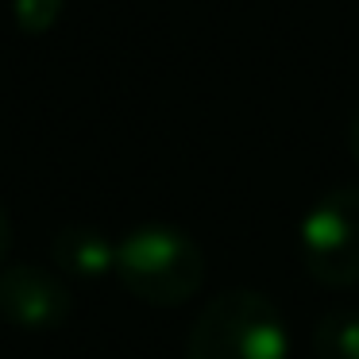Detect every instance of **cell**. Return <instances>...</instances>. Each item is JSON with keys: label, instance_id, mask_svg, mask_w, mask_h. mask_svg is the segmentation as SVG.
<instances>
[{"label": "cell", "instance_id": "cell-6", "mask_svg": "<svg viewBox=\"0 0 359 359\" xmlns=\"http://www.w3.org/2000/svg\"><path fill=\"white\" fill-rule=\"evenodd\" d=\"M313 351H317V359H359V313H325L317 320V332H313Z\"/></svg>", "mask_w": 359, "mask_h": 359}, {"label": "cell", "instance_id": "cell-2", "mask_svg": "<svg viewBox=\"0 0 359 359\" xmlns=\"http://www.w3.org/2000/svg\"><path fill=\"white\" fill-rule=\"evenodd\" d=\"M286 325L271 297L224 290L197 313L186 359H286Z\"/></svg>", "mask_w": 359, "mask_h": 359}, {"label": "cell", "instance_id": "cell-9", "mask_svg": "<svg viewBox=\"0 0 359 359\" xmlns=\"http://www.w3.org/2000/svg\"><path fill=\"white\" fill-rule=\"evenodd\" d=\"M348 143H351V155H355V163H359V109L351 112V124H348Z\"/></svg>", "mask_w": 359, "mask_h": 359}, {"label": "cell", "instance_id": "cell-3", "mask_svg": "<svg viewBox=\"0 0 359 359\" xmlns=\"http://www.w3.org/2000/svg\"><path fill=\"white\" fill-rule=\"evenodd\" d=\"M302 263L325 286L359 282V186L325 194L302 220Z\"/></svg>", "mask_w": 359, "mask_h": 359}, {"label": "cell", "instance_id": "cell-7", "mask_svg": "<svg viewBox=\"0 0 359 359\" xmlns=\"http://www.w3.org/2000/svg\"><path fill=\"white\" fill-rule=\"evenodd\" d=\"M66 0H12V16H16V27L27 35H43L55 27V20L62 16Z\"/></svg>", "mask_w": 359, "mask_h": 359}, {"label": "cell", "instance_id": "cell-8", "mask_svg": "<svg viewBox=\"0 0 359 359\" xmlns=\"http://www.w3.org/2000/svg\"><path fill=\"white\" fill-rule=\"evenodd\" d=\"M8 243H12V224H8V212H4V205H0V259H4Z\"/></svg>", "mask_w": 359, "mask_h": 359}, {"label": "cell", "instance_id": "cell-5", "mask_svg": "<svg viewBox=\"0 0 359 359\" xmlns=\"http://www.w3.org/2000/svg\"><path fill=\"white\" fill-rule=\"evenodd\" d=\"M50 259L58 271L74 274V278H101V274L116 271V243L89 224H70L50 240Z\"/></svg>", "mask_w": 359, "mask_h": 359}, {"label": "cell", "instance_id": "cell-4", "mask_svg": "<svg viewBox=\"0 0 359 359\" xmlns=\"http://www.w3.org/2000/svg\"><path fill=\"white\" fill-rule=\"evenodd\" d=\"M70 313V290L47 266L12 263L0 271V317L16 328H58Z\"/></svg>", "mask_w": 359, "mask_h": 359}, {"label": "cell", "instance_id": "cell-1", "mask_svg": "<svg viewBox=\"0 0 359 359\" xmlns=\"http://www.w3.org/2000/svg\"><path fill=\"white\" fill-rule=\"evenodd\" d=\"M116 278L147 305H182L201 290L205 255L174 224H140L116 243Z\"/></svg>", "mask_w": 359, "mask_h": 359}]
</instances>
